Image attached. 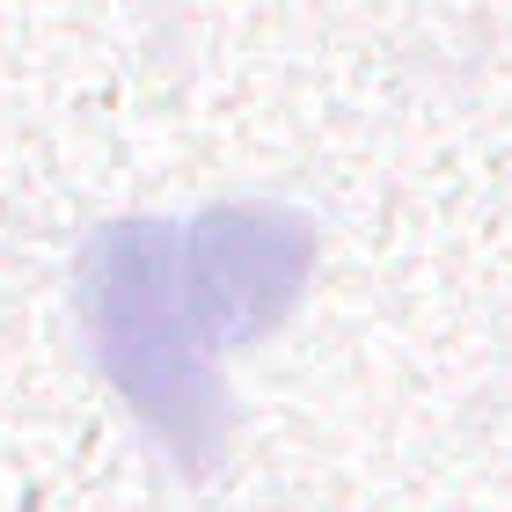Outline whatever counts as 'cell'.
Here are the masks:
<instances>
[{
    "label": "cell",
    "mask_w": 512,
    "mask_h": 512,
    "mask_svg": "<svg viewBox=\"0 0 512 512\" xmlns=\"http://www.w3.org/2000/svg\"><path fill=\"white\" fill-rule=\"evenodd\" d=\"M315 271V227L286 205H205L191 220H110L74 264L103 381L183 469H213L220 359L271 337Z\"/></svg>",
    "instance_id": "6da1fadb"
}]
</instances>
